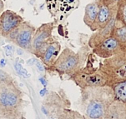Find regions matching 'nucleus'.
<instances>
[{"label": "nucleus", "instance_id": "nucleus-1", "mask_svg": "<svg viewBox=\"0 0 126 119\" xmlns=\"http://www.w3.org/2000/svg\"><path fill=\"white\" fill-rule=\"evenodd\" d=\"M115 99L111 87H93L81 89L80 107L87 119H102Z\"/></svg>", "mask_w": 126, "mask_h": 119}, {"label": "nucleus", "instance_id": "nucleus-2", "mask_svg": "<svg viewBox=\"0 0 126 119\" xmlns=\"http://www.w3.org/2000/svg\"><path fill=\"white\" fill-rule=\"evenodd\" d=\"M23 93L14 79L0 82V119L24 118Z\"/></svg>", "mask_w": 126, "mask_h": 119}, {"label": "nucleus", "instance_id": "nucleus-3", "mask_svg": "<svg viewBox=\"0 0 126 119\" xmlns=\"http://www.w3.org/2000/svg\"><path fill=\"white\" fill-rule=\"evenodd\" d=\"M99 67L107 77L109 87L126 80V56L125 55L119 53L104 59Z\"/></svg>", "mask_w": 126, "mask_h": 119}, {"label": "nucleus", "instance_id": "nucleus-4", "mask_svg": "<svg viewBox=\"0 0 126 119\" xmlns=\"http://www.w3.org/2000/svg\"><path fill=\"white\" fill-rule=\"evenodd\" d=\"M70 78L80 88L84 89L93 87L108 86V79L99 67H81L70 76Z\"/></svg>", "mask_w": 126, "mask_h": 119}, {"label": "nucleus", "instance_id": "nucleus-5", "mask_svg": "<svg viewBox=\"0 0 126 119\" xmlns=\"http://www.w3.org/2000/svg\"><path fill=\"white\" fill-rule=\"evenodd\" d=\"M70 102L64 93L50 92L44 98L41 110L48 118H59V115L66 108H69Z\"/></svg>", "mask_w": 126, "mask_h": 119}, {"label": "nucleus", "instance_id": "nucleus-6", "mask_svg": "<svg viewBox=\"0 0 126 119\" xmlns=\"http://www.w3.org/2000/svg\"><path fill=\"white\" fill-rule=\"evenodd\" d=\"M52 67L59 74H69L71 76L81 68V58L79 53H76L69 48H66L58 56Z\"/></svg>", "mask_w": 126, "mask_h": 119}, {"label": "nucleus", "instance_id": "nucleus-7", "mask_svg": "<svg viewBox=\"0 0 126 119\" xmlns=\"http://www.w3.org/2000/svg\"><path fill=\"white\" fill-rule=\"evenodd\" d=\"M54 30V23H44L36 29L32 40L30 53L36 55L38 58H42L47 47L52 41V33Z\"/></svg>", "mask_w": 126, "mask_h": 119}, {"label": "nucleus", "instance_id": "nucleus-8", "mask_svg": "<svg viewBox=\"0 0 126 119\" xmlns=\"http://www.w3.org/2000/svg\"><path fill=\"white\" fill-rule=\"evenodd\" d=\"M35 31V27L31 23L23 21L18 27L13 30L6 38L20 48L30 52L32 40Z\"/></svg>", "mask_w": 126, "mask_h": 119}, {"label": "nucleus", "instance_id": "nucleus-9", "mask_svg": "<svg viewBox=\"0 0 126 119\" xmlns=\"http://www.w3.org/2000/svg\"><path fill=\"white\" fill-rule=\"evenodd\" d=\"M23 22V18L17 13L7 10L0 14V35L7 37Z\"/></svg>", "mask_w": 126, "mask_h": 119}, {"label": "nucleus", "instance_id": "nucleus-10", "mask_svg": "<svg viewBox=\"0 0 126 119\" xmlns=\"http://www.w3.org/2000/svg\"><path fill=\"white\" fill-rule=\"evenodd\" d=\"M92 50L93 53L104 59L111 58L114 55L120 53L119 42L113 35L98 44L95 48H92Z\"/></svg>", "mask_w": 126, "mask_h": 119}, {"label": "nucleus", "instance_id": "nucleus-11", "mask_svg": "<svg viewBox=\"0 0 126 119\" xmlns=\"http://www.w3.org/2000/svg\"><path fill=\"white\" fill-rule=\"evenodd\" d=\"M116 10L117 4L113 6H109V7L101 4L97 18H96L95 21L90 27L91 30L93 32H95L107 26L111 22V20L115 18Z\"/></svg>", "mask_w": 126, "mask_h": 119}, {"label": "nucleus", "instance_id": "nucleus-12", "mask_svg": "<svg viewBox=\"0 0 126 119\" xmlns=\"http://www.w3.org/2000/svg\"><path fill=\"white\" fill-rule=\"evenodd\" d=\"M114 27H115V18H113L111 20V22L106 27H104V28L95 31V33L91 35V37L89 38L88 42V45L89 48H95L101 42H103L105 39L111 37L113 35V32H114Z\"/></svg>", "mask_w": 126, "mask_h": 119}, {"label": "nucleus", "instance_id": "nucleus-13", "mask_svg": "<svg viewBox=\"0 0 126 119\" xmlns=\"http://www.w3.org/2000/svg\"><path fill=\"white\" fill-rule=\"evenodd\" d=\"M104 118L109 119H125L126 104L117 99H114L109 106Z\"/></svg>", "mask_w": 126, "mask_h": 119}, {"label": "nucleus", "instance_id": "nucleus-14", "mask_svg": "<svg viewBox=\"0 0 126 119\" xmlns=\"http://www.w3.org/2000/svg\"><path fill=\"white\" fill-rule=\"evenodd\" d=\"M61 45L59 42L53 41L49 43V45L47 47L45 52L44 53L42 56V61L44 63L48 65V67H52L56 58L59 56V51H60Z\"/></svg>", "mask_w": 126, "mask_h": 119}, {"label": "nucleus", "instance_id": "nucleus-15", "mask_svg": "<svg viewBox=\"0 0 126 119\" xmlns=\"http://www.w3.org/2000/svg\"><path fill=\"white\" fill-rule=\"evenodd\" d=\"M101 4V0H95V1L92 2L90 3L87 4V6L85 7L84 22L89 28L91 27L96 18H97Z\"/></svg>", "mask_w": 126, "mask_h": 119}, {"label": "nucleus", "instance_id": "nucleus-16", "mask_svg": "<svg viewBox=\"0 0 126 119\" xmlns=\"http://www.w3.org/2000/svg\"><path fill=\"white\" fill-rule=\"evenodd\" d=\"M115 27H126V0H119L117 3Z\"/></svg>", "mask_w": 126, "mask_h": 119}, {"label": "nucleus", "instance_id": "nucleus-17", "mask_svg": "<svg viewBox=\"0 0 126 119\" xmlns=\"http://www.w3.org/2000/svg\"><path fill=\"white\" fill-rule=\"evenodd\" d=\"M113 36L119 42L120 53L126 56V27H115Z\"/></svg>", "mask_w": 126, "mask_h": 119}, {"label": "nucleus", "instance_id": "nucleus-18", "mask_svg": "<svg viewBox=\"0 0 126 119\" xmlns=\"http://www.w3.org/2000/svg\"><path fill=\"white\" fill-rule=\"evenodd\" d=\"M114 91L115 99L126 104V80L111 87Z\"/></svg>", "mask_w": 126, "mask_h": 119}, {"label": "nucleus", "instance_id": "nucleus-19", "mask_svg": "<svg viewBox=\"0 0 126 119\" xmlns=\"http://www.w3.org/2000/svg\"><path fill=\"white\" fill-rule=\"evenodd\" d=\"M58 119H87L84 114L80 113L78 111L71 110L69 108H66L59 115Z\"/></svg>", "mask_w": 126, "mask_h": 119}, {"label": "nucleus", "instance_id": "nucleus-20", "mask_svg": "<svg viewBox=\"0 0 126 119\" xmlns=\"http://www.w3.org/2000/svg\"><path fill=\"white\" fill-rule=\"evenodd\" d=\"M11 79H13L11 76L8 75L6 72H4L3 70L0 68V82H5V81H8Z\"/></svg>", "mask_w": 126, "mask_h": 119}, {"label": "nucleus", "instance_id": "nucleus-21", "mask_svg": "<svg viewBox=\"0 0 126 119\" xmlns=\"http://www.w3.org/2000/svg\"><path fill=\"white\" fill-rule=\"evenodd\" d=\"M119 1V0H101V3L103 5L109 7V6H113L117 4Z\"/></svg>", "mask_w": 126, "mask_h": 119}, {"label": "nucleus", "instance_id": "nucleus-22", "mask_svg": "<svg viewBox=\"0 0 126 119\" xmlns=\"http://www.w3.org/2000/svg\"><path fill=\"white\" fill-rule=\"evenodd\" d=\"M14 68H15V70L18 73H19V72L22 71L23 67H22V66H21V64H19L18 63H14Z\"/></svg>", "mask_w": 126, "mask_h": 119}, {"label": "nucleus", "instance_id": "nucleus-23", "mask_svg": "<svg viewBox=\"0 0 126 119\" xmlns=\"http://www.w3.org/2000/svg\"><path fill=\"white\" fill-rule=\"evenodd\" d=\"M37 67H38V69L39 70V71H41V72H44V68L43 67V65L41 64V63H39V62H37Z\"/></svg>", "mask_w": 126, "mask_h": 119}, {"label": "nucleus", "instance_id": "nucleus-24", "mask_svg": "<svg viewBox=\"0 0 126 119\" xmlns=\"http://www.w3.org/2000/svg\"><path fill=\"white\" fill-rule=\"evenodd\" d=\"M3 8H4V4L3 3V1H2V0H0V14H1L2 13H3Z\"/></svg>", "mask_w": 126, "mask_h": 119}, {"label": "nucleus", "instance_id": "nucleus-25", "mask_svg": "<svg viewBox=\"0 0 126 119\" xmlns=\"http://www.w3.org/2000/svg\"><path fill=\"white\" fill-rule=\"evenodd\" d=\"M39 81L42 82V84L44 85V86H47V81H45V79H44V78H39Z\"/></svg>", "mask_w": 126, "mask_h": 119}, {"label": "nucleus", "instance_id": "nucleus-26", "mask_svg": "<svg viewBox=\"0 0 126 119\" xmlns=\"http://www.w3.org/2000/svg\"><path fill=\"white\" fill-rule=\"evenodd\" d=\"M6 65V63H5V59H1L0 61V67H4Z\"/></svg>", "mask_w": 126, "mask_h": 119}, {"label": "nucleus", "instance_id": "nucleus-27", "mask_svg": "<svg viewBox=\"0 0 126 119\" xmlns=\"http://www.w3.org/2000/svg\"><path fill=\"white\" fill-rule=\"evenodd\" d=\"M45 93H47V90H46V88H44V89H43V90L40 91V93H39V94H40V96H44V94H45Z\"/></svg>", "mask_w": 126, "mask_h": 119}, {"label": "nucleus", "instance_id": "nucleus-28", "mask_svg": "<svg viewBox=\"0 0 126 119\" xmlns=\"http://www.w3.org/2000/svg\"><path fill=\"white\" fill-rule=\"evenodd\" d=\"M17 53H18V55H23V51L20 49V48H18L17 49Z\"/></svg>", "mask_w": 126, "mask_h": 119}, {"label": "nucleus", "instance_id": "nucleus-29", "mask_svg": "<svg viewBox=\"0 0 126 119\" xmlns=\"http://www.w3.org/2000/svg\"><path fill=\"white\" fill-rule=\"evenodd\" d=\"M102 119H109V118H102Z\"/></svg>", "mask_w": 126, "mask_h": 119}, {"label": "nucleus", "instance_id": "nucleus-30", "mask_svg": "<svg viewBox=\"0 0 126 119\" xmlns=\"http://www.w3.org/2000/svg\"><path fill=\"white\" fill-rule=\"evenodd\" d=\"M50 119H55V118H51Z\"/></svg>", "mask_w": 126, "mask_h": 119}, {"label": "nucleus", "instance_id": "nucleus-31", "mask_svg": "<svg viewBox=\"0 0 126 119\" xmlns=\"http://www.w3.org/2000/svg\"><path fill=\"white\" fill-rule=\"evenodd\" d=\"M36 119H38V118H36Z\"/></svg>", "mask_w": 126, "mask_h": 119}, {"label": "nucleus", "instance_id": "nucleus-32", "mask_svg": "<svg viewBox=\"0 0 126 119\" xmlns=\"http://www.w3.org/2000/svg\"><path fill=\"white\" fill-rule=\"evenodd\" d=\"M125 119H126V118H125Z\"/></svg>", "mask_w": 126, "mask_h": 119}]
</instances>
